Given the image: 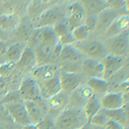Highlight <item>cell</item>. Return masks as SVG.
Here are the masks:
<instances>
[{"label":"cell","instance_id":"obj_5","mask_svg":"<svg viewBox=\"0 0 129 129\" xmlns=\"http://www.w3.org/2000/svg\"><path fill=\"white\" fill-rule=\"evenodd\" d=\"M17 91L22 101H32L40 103L43 100L41 96L38 82L31 77L23 78Z\"/></svg>","mask_w":129,"mask_h":129},{"label":"cell","instance_id":"obj_39","mask_svg":"<svg viewBox=\"0 0 129 129\" xmlns=\"http://www.w3.org/2000/svg\"><path fill=\"white\" fill-rule=\"evenodd\" d=\"M105 129H125L123 126H120V124L116 123L114 121H112V120H109L107 121V123L105 124L104 126Z\"/></svg>","mask_w":129,"mask_h":129},{"label":"cell","instance_id":"obj_44","mask_svg":"<svg viewBox=\"0 0 129 129\" xmlns=\"http://www.w3.org/2000/svg\"><path fill=\"white\" fill-rule=\"evenodd\" d=\"M5 62H6V60L5 59V57L0 55V66H1V64H5Z\"/></svg>","mask_w":129,"mask_h":129},{"label":"cell","instance_id":"obj_9","mask_svg":"<svg viewBox=\"0 0 129 129\" xmlns=\"http://www.w3.org/2000/svg\"><path fill=\"white\" fill-rule=\"evenodd\" d=\"M59 77L61 90L70 95L80 85H82L84 75L81 72H66L59 71Z\"/></svg>","mask_w":129,"mask_h":129},{"label":"cell","instance_id":"obj_2","mask_svg":"<svg viewBox=\"0 0 129 129\" xmlns=\"http://www.w3.org/2000/svg\"><path fill=\"white\" fill-rule=\"evenodd\" d=\"M73 46L87 59L102 61L108 55L104 43L99 39H87L75 42Z\"/></svg>","mask_w":129,"mask_h":129},{"label":"cell","instance_id":"obj_32","mask_svg":"<svg viewBox=\"0 0 129 129\" xmlns=\"http://www.w3.org/2000/svg\"><path fill=\"white\" fill-rule=\"evenodd\" d=\"M16 69V64L12 62H7L0 66V77L6 78Z\"/></svg>","mask_w":129,"mask_h":129},{"label":"cell","instance_id":"obj_45","mask_svg":"<svg viewBox=\"0 0 129 129\" xmlns=\"http://www.w3.org/2000/svg\"><path fill=\"white\" fill-rule=\"evenodd\" d=\"M89 128V124H87L86 126H84V127H82V128H80V129H88Z\"/></svg>","mask_w":129,"mask_h":129},{"label":"cell","instance_id":"obj_13","mask_svg":"<svg viewBox=\"0 0 129 129\" xmlns=\"http://www.w3.org/2000/svg\"><path fill=\"white\" fill-rule=\"evenodd\" d=\"M102 109L113 110L121 109L125 103L124 95L117 91H109L103 96L99 97Z\"/></svg>","mask_w":129,"mask_h":129},{"label":"cell","instance_id":"obj_1","mask_svg":"<svg viewBox=\"0 0 129 129\" xmlns=\"http://www.w3.org/2000/svg\"><path fill=\"white\" fill-rule=\"evenodd\" d=\"M56 129H80L88 124L83 109L66 108L54 119Z\"/></svg>","mask_w":129,"mask_h":129},{"label":"cell","instance_id":"obj_3","mask_svg":"<svg viewBox=\"0 0 129 129\" xmlns=\"http://www.w3.org/2000/svg\"><path fill=\"white\" fill-rule=\"evenodd\" d=\"M108 54L125 57L129 53V31L103 41Z\"/></svg>","mask_w":129,"mask_h":129},{"label":"cell","instance_id":"obj_16","mask_svg":"<svg viewBox=\"0 0 129 129\" xmlns=\"http://www.w3.org/2000/svg\"><path fill=\"white\" fill-rule=\"evenodd\" d=\"M126 31H129V15L124 14L120 15L112 22L108 30L103 35V38L104 40H108L109 38L118 35Z\"/></svg>","mask_w":129,"mask_h":129},{"label":"cell","instance_id":"obj_41","mask_svg":"<svg viewBox=\"0 0 129 129\" xmlns=\"http://www.w3.org/2000/svg\"><path fill=\"white\" fill-rule=\"evenodd\" d=\"M22 129H38V127H37V125L29 123L28 125H25V126H22Z\"/></svg>","mask_w":129,"mask_h":129},{"label":"cell","instance_id":"obj_25","mask_svg":"<svg viewBox=\"0 0 129 129\" xmlns=\"http://www.w3.org/2000/svg\"><path fill=\"white\" fill-rule=\"evenodd\" d=\"M25 47H26V45L24 43L16 42L11 44L10 47H8L7 52L4 56L5 60L7 62H12V63L16 64L20 59L21 55Z\"/></svg>","mask_w":129,"mask_h":129},{"label":"cell","instance_id":"obj_7","mask_svg":"<svg viewBox=\"0 0 129 129\" xmlns=\"http://www.w3.org/2000/svg\"><path fill=\"white\" fill-rule=\"evenodd\" d=\"M120 15H124V14L120 13V12L114 9H111V8L107 7L97 15L96 26H95V28L93 33L97 36L103 37V35L106 33V31L108 30V28H109L110 25L112 24V22Z\"/></svg>","mask_w":129,"mask_h":129},{"label":"cell","instance_id":"obj_15","mask_svg":"<svg viewBox=\"0 0 129 129\" xmlns=\"http://www.w3.org/2000/svg\"><path fill=\"white\" fill-rule=\"evenodd\" d=\"M59 72L52 78L48 80L43 81L39 84L40 87V92L41 96L43 100H47L50 97L53 96V95H57L61 90V85L59 82Z\"/></svg>","mask_w":129,"mask_h":129},{"label":"cell","instance_id":"obj_30","mask_svg":"<svg viewBox=\"0 0 129 129\" xmlns=\"http://www.w3.org/2000/svg\"><path fill=\"white\" fill-rule=\"evenodd\" d=\"M71 34H72V37H73L75 42H81V41H84L87 40V39H89L90 33L89 32L88 29L83 24L81 26L75 28L74 29H72L71 31Z\"/></svg>","mask_w":129,"mask_h":129},{"label":"cell","instance_id":"obj_26","mask_svg":"<svg viewBox=\"0 0 129 129\" xmlns=\"http://www.w3.org/2000/svg\"><path fill=\"white\" fill-rule=\"evenodd\" d=\"M100 109H101V105L99 103V98L95 95H93L83 108V111L84 113L88 124L90 120L100 111Z\"/></svg>","mask_w":129,"mask_h":129},{"label":"cell","instance_id":"obj_42","mask_svg":"<svg viewBox=\"0 0 129 129\" xmlns=\"http://www.w3.org/2000/svg\"><path fill=\"white\" fill-rule=\"evenodd\" d=\"M6 37H7V36H6V33L4 32V31L0 28V40H1V41L5 40Z\"/></svg>","mask_w":129,"mask_h":129},{"label":"cell","instance_id":"obj_48","mask_svg":"<svg viewBox=\"0 0 129 129\" xmlns=\"http://www.w3.org/2000/svg\"><path fill=\"white\" fill-rule=\"evenodd\" d=\"M128 15H129V11H128Z\"/></svg>","mask_w":129,"mask_h":129},{"label":"cell","instance_id":"obj_49","mask_svg":"<svg viewBox=\"0 0 129 129\" xmlns=\"http://www.w3.org/2000/svg\"><path fill=\"white\" fill-rule=\"evenodd\" d=\"M128 54H129V53H128Z\"/></svg>","mask_w":129,"mask_h":129},{"label":"cell","instance_id":"obj_29","mask_svg":"<svg viewBox=\"0 0 129 129\" xmlns=\"http://www.w3.org/2000/svg\"><path fill=\"white\" fill-rule=\"evenodd\" d=\"M22 79H23L22 72L16 68L10 76H8L5 78L6 82L10 87V91H17Z\"/></svg>","mask_w":129,"mask_h":129},{"label":"cell","instance_id":"obj_23","mask_svg":"<svg viewBox=\"0 0 129 129\" xmlns=\"http://www.w3.org/2000/svg\"><path fill=\"white\" fill-rule=\"evenodd\" d=\"M20 18L16 14L10 15H0V28L5 32H13L20 23Z\"/></svg>","mask_w":129,"mask_h":129},{"label":"cell","instance_id":"obj_21","mask_svg":"<svg viewBox=\"0 0 129 129\" xmlns=\"http://www.w3.org/2000/svg\"><path fill=\"white\" fill-rule=\"evenodd\" d=\"M85 84L92 90L94 95L98 98L109 92V83L103 78H88Z\"/></svg>","mask_w":129,"mask_h":129},{"label":"cell","instance_id":"obj_40","mask_svg":"<svg viewBox=\"0 0 129 129\" xmlns=\"http://www.w3.org/2000/svg\"><path fill=\"white\" fill-rule=\"evenodd\" d=\"M8 47L6 45V43L5 42V41H1L0 40V55L1 56H5V53L7 52Z\"/></svg>","mask_w":129,"mask_h":129},{"label":"cell","instance_id":"obj_4","mask_svg":"<svg viewBox=\"0 0 129 129\" xmlns=\"http://www.w3.org/2000/svg\"><path fill=\"white\" fill-rule=\"evenodd\" d=\"M66 16V9H62L58 5H51L37 17L35 28H53L55 24L64 20Z\"/></svg>","mask_w":129,"mask_h":129},{"label":"cell","instance_id":"obj_35","mask_svg":"<svg viewBox=\"0 0 129 129\" xmlns=\"http://www.w3.org/2000/svg\"><path fill=\"white\" fill-rule=\"evenodd\" d=\"M97 22V16H86L84 22V25L85 28L88 29L89 33H93L96 26Z\"/></svg>","mask_w":129,"mask_h":129},{"label":"cell","instance_id":"obj_18","mask_svg":"<svg viewBox=\"0 0 129 129\" xmlns=\"http://www.w3.org/2000/svg\"><path fill=\"white\" fill-rule=\"evenodd\" d=\"M85 57L73 45L62 46L59 54V61L62 64L82 63Z\"/></svg>","mask_w":129,"mask_h":129},{"label":"cell","instance_id":"obj_28","mask_svg":"<svg viewBox=\"0 0 129 129\" xmlns=\"http://www.w3.org/2000/svg\"><path fill=\"white\" fill-rule=\"evenodd\" d=\"M100 112L104 114L109 120L116 122V123L120 124V126H123L124 128H126V120H125L124 113L121 109H113V110H106V109H100Z\"/></svg>","mask_w":129,"mask_h":129},{"label":"cell","instance_id":"obj_12","mask_svg":"<svg viewBox=\"0 0 129 129\" xmlns=\"http://www.w3.org/2000/svg\"><path fill=\"white\" fill-rule=\"evenodd\" d=\"M69 95L60 91L57 95L47 99V111L48 116L55 119L59 114L68 106Z\"/></svg>","mask_w":129,"mask_h":129},{"label":"cell","instance_id":"obj_38","mask_svg":"<svg viewBox=\"0 0 129 129\" xmlns=\"http://www.w3.org/2000/svg\"><path fill=\"white\" fill-rule=\"evenodd\" d=\"M121 109L124 113L125 120H126V126H129V102H126V103H124L121 108Z\"/></svg>","mask_w":129,"mask_h":129},{"label":"cell","instance_id":"obj_11","mask_svg":"<svg viewBox=\"0 0 129 129\" xmlns=\"http://www.w3.org/2000/svg\"><path fill=\"white\" fill-rule=\"evenodd\" d=\"M94 93L86 84H82L69 95L67 108L83 109L85 103L93 96Z\"/></svg>","mask_w":129,"mask_h":129},{"label":"cell","instance_id":"obj_47","mask_svg":"<svg viewBox=\"0 0 129 129\" xmlns=\"http://www.w3.org/2000/svg\"><path fill=\"white\" fill-rule=\"evenodd\" d=\"M0 129H5V128H4V127H3V126H1V125H0Z\"/></svg>","mask_w":129,"mask_h":129},{"label":"cell","instance_id":"obj_6","mask_svg":"<svg viewBox=\"0 0 129 129\" xmlns=\"http://www.w3.org/2000/svg\"><path fill=\"white\" fill-rule=\"evenodd\" d=\"M66 22L70 32L77 27L84 24L86 15L81 2H73L69 4L66 8Z\"/></svg>","mask_w":129,"mask_h":129},{"label":"cell","instance_id":"obj_27","mask_svg":"<svg viewBox=\"0 0 129 129\" xmlns=\"http://www.w3.org/2000/svg\"><path fill=\"white\" fill-rule=\"evenodd\" d=\"M44 40V28H35L29 38L26 42V46L35 51L43 43Z\"/></svg>","mask_w":129,"mask_h":129},{"label":"cell","instance_id":"obj_8","mask_svg":"<svg viewBox=\"0 0 129 129\" xmlns=\"http://www.w3.org/2000/svg\"><path fill=\"white\" fill-rule=\"evenodd\" d=\"M4 107L10 119L16 124L23 126L30 123L28 113L23 104V101L18 102V103H6L4 105Z\"/></svg>","mask_w":129,"mask_h":129},{"label":"cell","instance_id":"obj_20","mask_svg":"<svg viewBox=\"0 0 129 129\" xmlns=\"http://www.w3.org/2000/svg\"><path fill=\"white\" fill-rule=\"evenodd\" d=\"M23 104L28 113L30 123L37 125L45 117L41 103H38L32 101H23Z\"/></svg>","mask_w":129,"mask_h":129},{"label":"cell","instance_id":"obj_17","mask_svg":"<svg viewBox=\"0 0 129 129\" xmlns=\"http://www.w3.org/2000/svg\"><path fill=\"white\" fill-rule=\"evenodd\" d=\"M37 66V59L33 49L27 47L24 48L20 59L16 63V68L21 72H32Z\"/></svg>","mask_w":129,"mask_h":129},{"label":"cell","instance_id":"obj_36","mask_svg":"<svg viewBox=\"0 0 129 129\" xmlns=\"http://www.w3.org/2000/svg\"><path fill=\"white\" fill-rule=\"evenodd\" d=\"M10 92V87L5 78L0 77V98H4Z\"/></svg>","mask_w":129,"mask_h":129},{"label":"cell","instance_id":"obj_14","mask_svg":"<svg viewBox=\"0 0 129 129\" xmlns=\"http://www.w3.org/2000/svg\"><path fill=\"white\" fill-rule=\"evenodd\" d=\"M81 73L88 78H103V64L102 61L85 58L81 66Z\"/></svg>","mask_w":129,"mask_h":129},{"label":"cell","instance_id":"obj_10","mask_svg":"<svg viewBox=\"0 0 129 129\" xmlns=\"http://www.w3.org/2000/svg\"><path fill=\"white\" fill-rule=\"evenodd\" d=\"M125 62V57H116L108 54L102 60V63L103 64V79L109 82L114 75H116L121 70V68H123Z\"/></svg>","mask_w":129,"mask_h":129},{"label":"cell","instance_id":"obj_22","mask_svg":"<svg viewBox=\"0 0 129 129\" xmlns=\"http://www.w3.org/2000/svg\"><path fill=\"white\" fill-rule=\"evenodd\" d=\"M86 16H97L108 7L107 1L103 0H85L81 1Z\"/></svg>","mask_w":129,"mask_h":129},{"label":"cell","instance_id":"obj_34","mask_svg":"<svg viewBox=\"0 0 129 129\" xmlns=\"http://www.w3.org/2000/svg\"><path fill=\"white\" fill-rule=\"evenodd\" d=\"M108 120H109V119L106 117L104 114H102L101 112L99 111L98 113L90 120L89 124L95 125V126H104Z\"/></svg>","mask_w":129,"mask_h":129},{"label":"cell","instance_id":"obj_33","mask_svg":"<svg viewBox=\"0 0 129 129\" xmlns=\"http://www.w3.org/2000/svg\"><path fill=\"white\" fill-rule=\"evenodd\" d=\"M38 129H56L54 119L50 116H45L42 120L37 124Z\"/></svg>","mask_w":129,"mask_h":129},{"label":"cell","instance_id":"obj_43","mask_svg":"<svg viewBox=\"0 0 129 129\" xmlns=\"http://www.w3.org/2000/svg\"><path fill=\"white\" fill-rule=\"evenodd\" d=\"M88 129H105V128H104V126H95V125L89 124Z\"/></svg>","mask_w":129,"mask_h":129},{"label":"cell","instance_id":"obj_46","mask_svg":"<svg viewBox=\"0 0 129 129\" xmlns=\"http://www.w3.org/2000/svg\"><path fill=\"white\" fill-rule=\"evenodd\" d=\"M126 68L129 71V60H128V62H127V64H126Z\"/></svg>","mask_w":129,"mask_h":129},{"label":"cell","instance_id":"obj_37","mask_svg":"<svg viewBox=\"0 0 129 129\" xmlns=\"http://www.w3.org/2000/svg\"><path fill=\"white\" fill-rule=\"evenodd\" d=\"M59 43L61 46H67V45H73L75 43V41L72 37L71 33L64 35V36L59 38Z\"/></svg>","mask_w":129,"mask_h":129},{"label":"cell","instance_id":"obj_31","mask_svg":"<svg viewBox=\"0 0 129 129\" xmlns=\"http://www.w3.org/2000/svg\"><path fill=\"white\" fill-rule=\"evenodd\" d=\"M53 32L55 33V35H57L58 38H60V37L71 33L69 28H68L67 24H66V18H64V20L60 21L59 22H58L57 24H55L54 26L53 27Z\"/></svg>","mask_w":129,"mask_h":129},{"label":"cell","instance_id":"obj_19","mask_svg":"<svg viewBox=\"0 0 129 129\" xmlns=\"http://www.w3.org/2000/svg\"><path fill=\"white\" fill-rule=\"evenodd\" d=\"M59 72V67L57 64H46V66H36L32 71L33 78L35 80H39L40 82L48 80L57 75Z\"/></svg>","mask_w":129,"mask_h":129},{"label":"cell","instance_id":"obj_24","mask_svg":"<svg viewBox=\"0 0 129 129\" xmlns=\"http://www.w3.org/2000/svg\"><path fill=\"white\" fill-rule=\"evenodd\" d=\"M34 28L28 22H20L16 29L13 31V35L17 42H27Z\"/></svg>","mask_w":129,"mask_h":129}]
</instances>
